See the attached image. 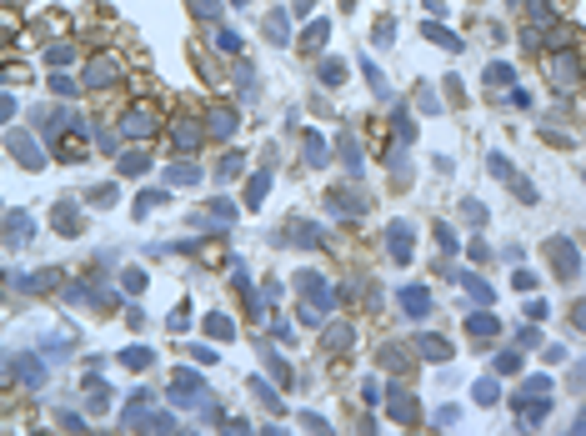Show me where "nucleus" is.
Returning a JSON list of instances; mask_svg holds the SVG:
<instances>
[{"label":"nucleus","mask_w":586,"mask_h":436,"mask_svg":"<svg viewBox=\"0 0 586 436\" xmlns=\"http://www.w3.org/2000/svg\"><path fill=\"white\" fill-rule=\"evenodd\" d=\"M546 256L556 261V276L561 281H576L581 276V261H576V246L571 241H546Z\"/></svg>","instance_id":"obj_1"},{"label":"nucleus","mask_w":586,"mask_h":436,"mask_svg":"<svg viewBox=\"0 0 586 436\" xmlns=\"http://www.w3.org/2000/svg\"><path fill=\"white\" fill-rule=\"evenodd\" d=\"M546 81H551L556 90H571V86L581 81V66H576V56H551V66H546Z\"/></svg>","instance_id":"obj_2"},{"label":"nucleus","mask_w":586,"mask_h":436,"mask_svg":"<svg viewBox=\"0 0 586 436\" xmlns=\"http://www.w3.org/2000/svg\"><path fill=\"white\" fill-rule=\"evenodd\" d=\"M6 371H11V376H20V387H30V391H35V387H45V366H40V361H30V356H11V361H6Z\"/></svg>","instance_id":"obj_3"},{"label":"nucleus","mask_w":586,"mask_h":436,"mask_svg":"<svg viewBox=\"0 0 586 436\" xmlns=\"http://www.w3.org/2000/svg\"><path fill=\"white\" fill-rule=\"evenodd\" d=\"M201 141H205V131H201V121H191V116H181V121H176V131H171V146H176V151L186 155V151H196Z\"/></svg>","instance_id":"obj_4"},{"label":"nucleus","mask_w":586,"mask_h":436,"mask_svg":"<svg viewBox=\"0 0 586 436\" xmlns=\"http://www.w3.org/2000/svg\"><path fill=\"white\" fill-rule=\"evenodd\" d=\"M121 136H131V141H145V136H155V116H150V111H126V121H121Z\"/></svg>","instance_id":"obj_5"},{"label":"nucleus","mask_w":586,"mask_h":436,"mask_svg":"<svg viewBox=\"0 0 586 436\" xmlns=\"http://www.w3.org/2000/svg\"><path fill=\"white\" fill-rule=\"evenodd\" d=\"M466 331L482 336V341H491V336H501V321H496L491 311H471V316H466Z\"/></svg>","instance_id":"obj_6"},{"label":"nucleus","mask_w":586,"mask_h":436,"mask_svg":"<svg viewBox=\"0 0 586 436\" xmlns=\"http://www.w3.org/2000/svg\"><path fill=\"white\" fill-rule=\"evenodd\" d=\"M116 76H121L116 56H95V66L85 71V86H105V81H116Z\"/></svg>","instance_id":"obj_7"},{"label":"nucleus","mask_w":586,"mask_h":436,"mask_svg":"<svg viewBox=\"0 0 586 436\" xmlns=\"http://www.w3.org/2000/svg\"><path fill=\"white\" fill-rule=\"evenodd\" d=\"M401 311H406V316H426V311H431L426 286H406V291H401Z\"/></svg>","instance_id":"obj_8"},{"label":"nucleus","mask_w":586,"mask_h":436,"mask_svg":"<svg viewBox=\"0 0 586 436\" xmlns=\"http://www.w3.org/2000/svg\"><path fill=\"white\" fill-rule=\"evenodd\" d=\"M231 131H236V105H216V111H210V136L226 141Z\"/></svg>","instance_id":"obj_9"},{"label":"nucleus","mask_w":586,"mask_h":436,"mask_svg":"<svg viewBox=\"0 0 586 436\" xmlns=\"http://www.w3.org/2000/svg\"><path fill=\"white\" fill-rule=\"evenodd\" d=\"M416 351H421L426 361H451V346H446L441 336H431V331H426V336H416Z\"/></svg>","instance_id":"obj_10"},{"label":"nucleus","mask_w":586,"mask_h":436,"mask_svg":"<svg viewBox=\"0 0 586 436\" xmlns=\"http://www.w3.org/2000/svg\"><path fill=\"white\" fill-rule=\"evenodd\" d=\"M391 416H396V421H406V426H411V421H416V416H421V411H416V401H411V396H406V391H391Z\"/></svg>","instance_id":"obj_11"},{"label":"nucleus","mask_w":586,"mask_h":436,"mask_svg":"<svg viewBox=\"0 0 586 436\" xmlns=\"http://www.w3.org/2000/svg\"><path fill=\"white\" fill-rule=\"evenodd\" d=\"M306 160H311V166H321V160H331V146H326V136H306Z\"/></svg>","instance_id":"obj_12"},{"label":"nucleus","mask_w":586,"mask_h":436,"mask_svg":"<svg viewBox=\"0 0 586 436\" xmlns=\"http://www.w3.org/2000/svg\"><path fill=\"white\" fill-rule=\"evenodd\" d=\"M391 251L396 261H411V226H391Z\"/></svg>","instance_id":"obj_13"},{"label":"nucleus","mask_w":586,"mask_h":436,"mask_svg":"<svg viewBox=\"0 0 586 436\" xmlns=\"http://www.w3.org/2000/svg\"><path fill=\"white\" fill-rule=\"evenodd\" d=\"M205 336H216V341L236 336V326H231V316H205Z\"/></svg>","instance_id":"obj_14"},{"label":"nucleus","mask_w":586,"mask_h":436,"mask_svg":"<svg viewBox=\"0 0 586 436\" xmlns=\"http://www.w3.org/2000/svg\"><path fill=\"white\" fill-rule=\"evenodd\" d=\"M265 35H271V40H291V25H286V16H281V11L265 16Z\"/></svg>","instance_id":"obj_15"},{"label":"nucleus","mask_w":586,"mask_h":436,"mask_svg":"<svg viewBox=\"0 0 586 436\" xmlns=\"http://www.w3.org/2000/svg\"><path fill=\"white\" fill-rule=\"evenodd\" d=\"M45 61H50V66H71V61H76V45H66V40H61V45H50V50H45Z\"/></svg>","instance_id":"obj_16"},{"label":"nucleus","mask_w":586,"mask_h":436,"mask_svg":"<svg viewBox=\"0 0 586 436\" xmlns=\"http://www.w3.org/2000/svg\"><path fill=\"white\" fill-rule=\"evenodd\" d=\"M61 286V271H40V276H30V291H56Z\"/></svg>","instance_id":"obj_17"},{"label":"nucleus","mask_w":586,"mask_h":436,"mask_svg":"<svg viewBox=\"0 0 586 436\" xmlns=\"http://www.w3.org/2000/svg\"><path fill=\"white\" fill-rule=\"evenodd\" d=\"M326 346H331V351L351 346V326H331V331H326Z\"/></svg>","instance_id":"obj_18"},{"label":"nucleus","mask_w":586,"mask_h":436,"mask_svg":"<svg viewBox=\"0 0 586 436\" xmlns=\"http://www.w3.org/2000/svg\"><path fill=\"white\" fill-rule=\"evenodd\" d=\"M426 35H431V40H441L446 50H456V45H461V40H456V35H451L446 25H436V20H431V25H426Z\"/></svg>","instance_id":"obj_19"},{"label":"nucleus","mask_w":586,"mask_h":436,"mask_svg":"<svg viewBox=\"0 0 586 436\" xmlns=\"http://www.w3.org/2000/svg\"><path fill=\"white\" fill-rule=\"evenodd\" d=\"M265 186H271V176H251V191H246V201H251V206H261V201H265Z\"/></svg>","instance_id":"obj_20"},{"label":"nucleus","mask_w":586,"mask_h":436,"mask_svg":"<svg viewBox=\"0 0 586 436\" xmlns=\"http://www.w3.org/2000/svg\"><path fill=\"white\" fill-rule=\"evenodd\" d=\"M466 291L476 296V306H486V301H491V286H486V281H476V276H466Z\"/></svg>","instance_id":"obj_21"},{"label":"nucleus","mask_w":586,"mask_h":436,"mask_svg":"<svg viewBox=\"0 0 586 436\" xmlns=\"http://www.w3.org/2000/svg\"><path fill=\"white\" fill-rule=\"evenodd\" d=\"M171 181L176 186H191V181H201V171L196 166H171Z\"/></svg>","instance_id":"obj_22"},{"label":"nucleus","mask_w":586,"mask_h":436,"mask_svg":"<svg viewBox=\"0 0 586 436\" xmlns=\"http://www.w3.org/2000/svg\"><path fill=\"white\" fill-rule=\"evenodd\" d=\"M121 361H126V366H136V371H140V366H150V351H145V346H131V351H126V356H121Z\"/></svg>","instance_id":"obj_23"},{"label":"nucleus","mask_w":586,"mask_h":436,"mask_svg":"<svg viewBox=\"0 0 586 436\" xmlns=\"http://www.w3.org/2000/svg\"><path fill=\"white\" fill-rule=\"evenodd\" d=\"M321 81H326V86H341V81H346V71H341L336 61H326V66H321Z\"/></svg>","instance_id":"obj_24"},{"label":"nucleus","mask_w":586,"mask_h":436,"mask_svg":"<svg viewBox=\"0 0 586 436\" xmlns=\"http://www.w3.org/2000/svg\"><path fill=\"white\" fill-rule=\"evenodd\" d=\"M501 391H496V381H482V387H476V401H482V406H491Z\"/></svg>","instance_id":"obj_25"},{"label":"nucleus","mask_w":586,"mask_h":436,"mask_svg":"<svg viewBox=\"0 0 586 436\" xmlns=\"http://www.w3.org/2000/svg\"><path fill=\"white\" fill-rule=\"evenodd\" d=\"M191 11H201L205 20H216V16H221V6H216V0H191Z\"/></svg>","instance_id":"obj_26"},{"label":"nucleus","mask_w":586,"mask_h":436,"mask_svg":"<svg viewBox=\"0 0 586 436\" xmlns=\"http://www.w3.org/2000/svg\"><path fill=\"white\" fill-rule=\"evenodd\" d=\"M121 171H126V176H136V171H145V155H121Z\"/></svg>","instance_id":"obj_27"},{"label":"nucleus","mask_w":586,"mask_h":436,"mask_svg":"<svg viewBox=\"0 0 586 436\" xmlns=\"http://www.w3.org/2000/svg\"><path fill=\"white\" fill-rule=\"evenodd\" d=\"M241 166H246V155H241V151H236V155H226V160H221V176H236V171H241Z\"/></svg>","instance_id":"obj_28"},{"label":"nucleus","mask_w":586,"mask_h":436,"mask_svg":"<svg viewBox=\"0 0 586 436\" xmlns=\"http://www.w3.org/2000/svg\"><path fill=\"white\" fill-rule=\"evenodd\" d=\"M486 81H491V86H501V81H511V66H491V71H486Z\"/></svg>","instance_id":"obj_29"},{"label":"nucleus","mask_w":586,"mask_h":436,"mask_svg":"<svg viewBox=\"0 0 586 436\" xmlns=\"http://www.w3.org/2000/svg\"><path fill=\"white\" fill-rule=\"evenodd\" d=\"M516 366H521V356H516V351H501V361H496V371H516Z\"/></svg>","instance_id":"obj_30"},{"label":"nucleus","mask_w":586,"mask_h":436,"mask_svg":"<svg viewBox=\"0 0 586 436\" xmlns=\"http://www.w3.org/2000/svg\"><path fill=\"white\" fill-rule=\"evenodd\" d=\"M145 286V271H126V291H140Z\"/></svg>","instance_id":"obj_31"},{"label":"nucleus","mask_w":586,"mask_h":436,"mask_svg":"<svg viewBox=\"0 0 586 436\" xmlns=\"http://www.w3.org/2000/svg\"><path fill=\"white\" fill-rule=\"evenodd\" d=\"M50 86H56V95H71V90H76V81H71V76H56Z\"/></svg>","instance_id":"obj_32"},{"label":"nucleus","mask_w":586,"mask_h":436,"mask_svg":"<svg viewBox=\"0 0 586 436\" xmlns=\"http://www.w3.org/2000/svg\"><path fill=\"white\" fill-rule=\"evenodd\" d=\"M571 321H576V331L586 336V306H576V311H571Z\"/></svg>","instance_id":"obj_33"}]
</instances>
